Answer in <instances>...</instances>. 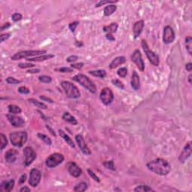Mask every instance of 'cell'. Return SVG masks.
Masks as SVG:
<instances>
[{
  "mask_svg": "<svg viewBox=\"0 0 192 192\" xmlns=\"http://www.w3.org/2000/svg\"><path fill=\"white\" fill-rule=\"evenodd\" d=\"M146 167L148 170L159 176L167 175L171 170L170 163L163 159H156L149 161L146 164Z\"/></svg>",
  "mask_w": 192,
  "mask_h": 192,
  "instance_id": "6da1fadb",
  "label": "cell"
},
{
  "mask_svg": "<svg viewBox=\"0 0 192 192\" xmlns=\"http://www.w3.org/2000/svg\"><path fill=\"white\" fill-rule=\"evenodd\" d=\"M72 80H74L75 82L78 83L84 88H86V90H89L92 93L95 94L97 92V87L95 85V83L86 75L78 74L73 77Z\"/></svg>",
  "mask_w": 192,
  "mask_h": 192,
  "instance_id": "7a4b0ae2",
  "label": "cell"
},
{
  "mask_svg": "<svg viewBox=\"0 0 192 192\" xmlns=\"http://www.w3.org/2000/svg\"><path fill=\"white\" fill-rule=\"evenodd\" d=\"M10 141L15 147H22L27 141L28 135L26 131H15L10 134Z\"/></svg>",
  "mask_w": 192,
  "mask_h": 192,
  "instance_id": "3957f363",
  "label": "cell"
},
{
  "mask_svg": "<svg viewBox=\"0 0 192 192\" xmlns=\"http://www.w3.org/2000/svg\"><path fill=\"white\" fill-rule=\"evenodd\" d=\"M61 86L65 91V93L68 98L72 99L78 98L80 97V92L79 89L74 84L71 83L69 81H62L61 83Z\"/></svg>",
  "mask_w": 192,
  "mask_h": 192,
  "instance_id": "277c9868",
  "label": "cell"
},
{
  "mask_svg": "<svg viewBox=\"0 0 192 192\" xmlns=\"http://www.w3.org/2000/svg\"><path fill=\"white\" fill-rule=\"evenodd\" d=\"M141 46L143 49L144 53H145L146 56L148 58L149 62H151L153 65H155V66H159V62H160L159 56L149 49V46H148L147 43H146V41L145 40H142L141 41Z\"/></svg>",
  "mask_w": 192,
  "mask_h": 192,
  "instance_id": "5b68a950",
  "label": "cell"
},
{
  "mask_svg": "<svg viewBox=\"0 0 192 192\" xmlns=\"http://www.w3.org/2000/svg\"><path fill=\"white\" fill-rule=\"evenodd\" d=\"M64 159H64L62 154L53 153L50 156H48V158H47V159L45 161V164L49 168L56 167H57L63 162Z\"/></svg>",
  "mask_w": 192,
  "mask_h": 192,
  "instance_id": "8992f818",
  "label": "cell"
},
{
  "mask_svg": "<svg viewBox=\"0 0 192 192\" xmlns=\"http://www.w3.org/2000/svg\"><path fill=\"white\" fill-rule=\"evenodd\" d=\"M46 51H20L11 56L12 60H19L23 58H28L30 56H38L46 54Z\"/></svg>",
  "mask_w": 192,
  "mask_h": 192,
  "instance_id": "52a82bcc",
  "label": "cell"
},
{
  "mask_svg": "<svg viewBox=\"0 0 192 192\" xmlns=\"http://www.w3.org/2000/svg\"><path fill=\"white\" fill-rule=\"evenodd\" d=\"M100 99L105 105H109L113 102L114 95L113 91L110 88H104L100 93Z\"/></svg>",
  "mask_w": 192,
  "mask_h": 192,
  "instance_id": "ba28073f",
  "label": "cell"
},
{
  "mask_svg": "<svg viewBox=\"0 0 192 192\" xmlns=\"http://www.w3.org/2000/svg\"><path fill=\"white\" fill-rule=\"evenodd\" d=\"M41 179V173L39 170L33 168L29 172V184L33 188H36L40 183Z\"/></svg>",
  "mask_w": 192,
  "mask_h": 192,
  "instance_id": "9c48e42d",
  "label": "cell"
},
{
  "mask_svg": "<svg viewBox=\"0 0 192 192\" xmlns=\"http://www.w3.org/2000/svg\"><path fill=\"white\" fill-rule=\"evenodd\" d=\"M23 155L25 157L24 164L25 166H29L30 164L33 162L36 159V152L33 149V148L30 146H26L23 149Z\"/></svg>",
  "mask_w": 192,
  "mask_h": 192,
  "instance_id": "30bf717a",
  "label": "cell"
},
{
  "mask_svg": "<svg viewBox=\"0 0 192 192\" xmlns=\"http://www.w3.org/2000/svg\"><path fill=\"white\" fill-rule=\"evenodd\" d=\"M175 40V32L174 29L170 26H166L164 28V35H163V41L164 44H168L174 42Z\"/></svg>",
  "mask_w": 192,
  "mask_h": 192,
  "instance_id": "8fae6325",
  "label": "cell"
},
{
  "mask_svg": "<svg viewBox=\"0 0 192 192\" xmlns=\"http://www.w3.org/2000/svg\"><path fill=\"white\" fill-rule=\"evenodd\" d=\"M131 61L137 65L140 71H143L145 69V64L142 58L141 53L139 50H135L131 55Z\"/></svg>",
  "mask_w": 192,
  "mask_h": 192,
  "instance_id": "7c38bea8",
  "label": "cell"
},
{
  "mask_svg": "<svg viewBox=\"0 0 192 192\" xmlns=\"http://www.w3.org/2000/svg\"><path fill=\"white\" fill-rule=\"evenodd\" d=\"M6 117H7L8 122L11 123V125H12V126H14V128L23 127L25 124L24 120H23L22 117H20V116H16V115H14V114L12 113H10L7 114Z\"/></svg>",
  "mask_w": 192,
  "mask_h": 192,
  "instance_id": "4fadbf2b",
  "label": "cell"
},
{
  "mask_svg": "<svg viewBox=\"0 0 192 192\" xmlns=\"http://www.w3.org/2000/svg\"><path fill=\"white\" fill-rule=\"evenodd\" d=\"M75 140H76L77 144L78 145L80 149L83 154H85V155H91V150H90V148L87 146L86 142H85V140H84L83 137L81 134H77L76 136H75Z\"/></svg>",
  "mask_w": 192,
  "mask_h": 192,
  "instance_id": "5bb4252c",
  "label": "cell"
},
{
  "mask_svg": "<svg viewBox=\"0 0 192 192\" xmlns=\"http://www.w3.org/2000/svg\"><path fill=\"white\" fill-rule=\"evenodd\" d=\"M191 155V142H189L185 144V147L182 149V152L179 155V161L181 164H184L187 159L190 158Z\"/></svg>",
  "mask_w": 192,
  "mask_h": 192,
  "instance_id": "9a60e30c",
  "label": "cell"
},
{
  "mask_svg": "<svg viewBox=\"0 0 192 192\" xmlns=\"http://www.w3.org/2000/svg\"><path fill=\"white\" fill-rule=\"evenodd\" d=\"M68 170L69 174L75 178L79 177L82 174L81 168L74 161H71L68 164Z\"/></svg>",
  "mask_w": 192,
  "mask_h": 192,
  "instance_id": "2e32d148",
  "label": "cell"
},
{
  "mask_svg": "<svg viewBox=\"0 0 192 192\" xmlns=\"http://www.w3.org/2000/svg\"><path fill=\"white\" fill-rule=\"evenodd\" d=\"M144 28V21L143 20H139L137 21L134 24L133 26V34H134V38H137L140 36L142 33L143 30Z\"/></svg>",
  "mask_w": 192,
  "mask_h": 192,
  "instance_id": "e0dca14e",
  "label": "cell"
},
{
  "mask_svg": "<svg viewBox=\"0 0 192 192\" xmlns=\"http://www.w3.org/2000/svg\"><path fill=\"white\" fill-rule=\"evenodd\" d=\"M19 152L14 149H10L5 152V159L8 163H14L16 161Z\"/></svg>",
  "mask_w": 192,
  "mask_h": 192,
  "instance_id": "ac0fdd59",
  "label": "cell"
},
{
  "mask_svg": "<svg viewBox=\"0 0 192 192\" xmlns=\"http://www.w3.org/2000/svg\"><path fill=\"white\" fill-rule=\"evenodd\" d=\"M131 87L134 90H139L140 89V77L137 74L136 71H134L131 76Z\"/></svg>",
  "mask_w": 192,
  "mask_h": 192,
  "instance_id": "d6986e66",
  "label": "cell"
},
{
  "mask_svg": "<svg viewBox=\"0 0 192 192\" xmlns=\"http://www.w3.org/2000/svg\"><path fill=\"white\" fill-rule=\"evenodd\" d=\"M125 61H126V59L124 56H118V57L112 60V62H110V65H109V68L110 69L116 68L118 66L125 63Z\"/></svg>",
  "mask_w": 192,
  "mask_h": 192,
  "instance_id": "ffe728a7",
  "label": "cell"
},
{
  "mask_svg": "<svg viewBox=\"0 0 192 192\" xmlns=\"http://www.w3.org/2000/svg\"><path fill=\"white\" fill-rule=\"evenodd\" d=\"M14 179H11L9 181H5L1 184V191L10 192L13 190L14 186Z\"/></svg>",
  "mask_w": 192,
  "mask_h": 192,
  "instance_id": "44dd1931",
  "label": "cell"
},
{
  "mask_svg": "<svg viewBox=\"0 0 192 192\" xmlns=\"http://www.w3.org/2000/svg\"><path fill=\"white\" fill-rule=\"evenodd\" d=\"M54 57L53 54H44L41 55V56H35L33 58H28L27 60L29 62H41V61H45V60H48L50 59H52Z\"/></svg>",
  "mask_w": 192,
  "mask_h": 192,
  "instance_id": "7402d4cb",
  "label": "cell"
},
{
  "mask_svg": "<svg viewBox=\"0 0 192 192\" xmlns=\"http://www.w3.org/2000/svg\"><path fill=\"white\" fill-rule=\"evenodd\" d=\"M118 24L116 23H110L108 26H105L103 27V30L104 32H106L107 34H112L116 32L118 29Z\"/></svg>",
  "mask_w": 192,
  "mask_h": 192,
  "instance_id": "603a6c76",
  "label": "cell"
},
{
  "mask_svg": "<svg viewBox=\"0 0 192 192\" xmlns=\"http://www.w3.org/2000/svg\"><path fill=\"white\" fill-rule=\"evenodd\" d=\"M59 135L61 136V137L66 142V143L68 146H70L71 148H75V144L74 143L73 140H71V138L66 133H65V131H63L62 130H59Z\"/></svg>",
  "mask_w": 192,
  "mask_h": 192,
  "instance_id": "cb8c5ba5",
  "label": "cell"
},
{
  "mask_svg": "<svg viewBox=\"0 0 192 192\" xmlns=\"http://www.w3.org/2000/svg\"><path fill=\"white\" fill-rule=\"evenodd\" d=\"M62 120H65V122H67L68 123L71 124V125H77V121L71 113L68 112H65L62 116Z\"/></svg>",
  "mask_w": 192,
  "mask_h": 192,
  "instance_id": "d4e9b609",
  "label": "cell"
},
{
  "mask_svg": "<svg viewBox=\"0 0 192 192\" xmlns=\"http://www.w3.org/2000/svg\"><path fill=\"white\" fill-rule=\"evenodd\" d=\"M116 9H117V7L115 5H108L104 9V14L106 17H108V16L112 15L116 11Z\"/></svg>",
  "mask_w": 192,
  "mask_h": 192,
  "instance_id": "484cf974",
  "label": "cell"
},
{
  "mask_svg": "<svg viewBox=\"0 0 192 192\" xmlns=\"http://www.w3.org/2000/svg\"><path fill=\"white\" fill-rule=\"evenodd\" d=\"M90 74L94 77H97L100 78H105L107 75V72L105 70H97V71H90Z\"/></svg>",
  "mask_w": 192,
  "mask_h": 192,
  "instance_id": "4316f807",
  "label": "cell"
},
{
  "mask_svg": "<svg viewBox=\"0 0 192 192\" xmlns=\"http://www.w3.org/2000/svg\"><path fill=\"white\" fill-rule=\"evenodd\" d=\"M29 101L30 103H32V105H36V107H39V108H41V109L46 110V109L47 108V106L45 105L44 103L41 102V101H38V100H36V99L30 98V99H29Z\"/></svg>",
  "mask_w": 192,
  "mask_h": 192,
  "instance_id": "83f0119b",
  "label": "cell"
},
{
  "mask_svg": "<svg viewBox=\"0 0 192 192\" xmlns=\"http://www.w3.org/2000/svg\"><path fill=\"white\" fill-rule=\"evenodd\" d=\"M8 111H9L10 113L12 114H19L21 113V109L20 107L17 106V105H10L8 107Z\"/></svg>",
  "mask_w": 192,
  "mask_h": 192,
  "instance_id": "f1b7e54d",
  "label": "cell"
},
{
  "mask_svg": "<svg viewBox=\"0 0 192 192\" xmlns=\"http://www.w3.org/2000/svg\"><path fill=\"white\" fill-rule=\"evenodd\" d=\"M88 188V185L86 182H80L79 183L78 185H77L74 189V191L77 192H82L86 191Z\"/></svg>",
  "mask_w": 192,
  "mask_h": 192,
  "instance_id": "f546056e",
  "label": "cell"
},
{
  "mask_svg": "<svg viewBox=\"0 0 192 192\" xmlns=\"http://www.w3.org/2000/svg\"><path fill=\"white\" fill-rule=\"evenodd\" d=\"M185 47L189 52V55L192 54V38L191 36H188L185 38Z\"/></svg>",
  "mask_w": 192,
  "mask_h": 192,
  "instance_id": "4dcf8cb0",
  "label": "cell"
},
{
  "mask_svg": "<svg viewBox=\"0 0 192 192\" xmlns=\"http://www.w3.org/2000/svg\"><path fill=\"white\" fill-rule=\"evenodd\" d=\"M134 191H142V192H146V191H154L151 187L148 186V185H139V186L136 187L134 189Z\"/></svg>",
  "mask_w": 192,
  "mask_h": 192,
  "instance_id": "1f68e13d",
  "label": "cell"
},
{
  "mask_svg": "<svg viewBox=\"0 0 192 192\" xmlns=\"http://www.w3.org/2000/svg\"><path fill=\"white\" fill-rule=\"evenodd\" d=\"M38 137L40 140L44 142L47 145L51 146V144H52V140H51V138L47 137V135H45V134H41V133H38Z\"/></svg>",
  "mask_w": 192,
  "mask_h": 192,
  "instance_id": "d6a6232c",
  "label": "cell"
},
{
  "mask_svg": "<svg viewBox=\"0 0 192 192\" xmlns=\"http://www.w3.org/2000/svg\"><path fill=\"white\" fill-rule=\"evenodd\" d=\"M103 165L107 169H109L110 170H116V167H115L113 161H106L103 163Z\"/></svg>",
  "mask_w": 192,
  "mask_h": 192,
  "instance_id": "836d02e7",
  "label": "cell"
},
{
  "mask_svg": "<svg viewBox=\"0 0 192 192\" xmlns=\"http://www.w3.org/2000/svg\"><path fill=\"white\" fill-rule=\"evenodd\" d=\"M0 138H1V150H3L8 145V140L6 136L4 134H0Z\"/></svg>",
  "mask_w": 192,
  "mask_h": 192,
  "instance_id": "e575fe53",
  "label": "cell"
},
{
  "mask_svg": "<svg viewBox=\"0 0 192 192\" xmlns=\"http://www.w3.org/2000/svg\"><path fill=\"white\" fill-rule=\"evenodd\" d=\"M117 74L120 77H125L128 74V70L126 68H120L117 71Z\"/></svg>",
  "mask_w": 192,
  "mask_h": 192,
  "instance_id": "d590c367",
  "label": "cell"
},
{
  "mask_svg": "<svg viewBox=\"0 0 192 192\" xmlns=\"http://www.w3.org/2000/svg\"><path fill=\"white\" fill-rule=\"evenodd\" d=\"M38 80L42 83H49L52 81V78L51 77L47 76V75H42L38 77Z\"/></svg>",
  "mask_w": 192,
  "mask_h": 192,
  "instance_id": "8d00e7d4",
  "label": "cell"
},
{
  "mask_svg": "<svg viewBox=\"0 0 192 192\" xmlns=\"http://www.w3.org/2000/svg\"><path fill=\"white\" fill-rule=\"evenodd\" d=\"M87 172L89 175H90V176H91V177L93 179V180H95V181L97 182H100V179H99V177L92 170H90V169H87Z\"/></svg>",
  "mask_w": 192,
  "mask_h": 192,
  "instance_id": "74e56055",
  "label": "cell"
},
{
  "mask_svg": "<svg viewBox=\"0 0 192 192\" xmlns=\"http://www.w3.org/2000/svg\"><path fill=\"white\" fill-rule=\"evenodd\" d=\"M112 83L113 84L114 86H116V87L120 88L121 90H124V84L122 83V82H121L120 80H117V79H114L112 80Z\"/></svg>",
  "mask_w": 192,
  "mask_h": 192,
  "instance_id": "f35d334b",
  "label": "cell"
},
{
  "mask_svg": "<svg viewBox=\"0 0 192 192\" xmlns=\"http://www.w3.org/2000/svg\"><path fill=\"white\" fill-rule=\"evenodd\" d=\"M56 71L61 73H69V72H72L73 69L71 68H68V67H62L60 68H56Z\"/></svg>",
  "mask_w": 192,
  "mask_h": 192,
  "instance_id": "ab89813d",
  "label": "cell"
},
{
  "mask_svg": "<svg viewBox=\"0 0 192 192\" xmlns=\"http://www.w3.org/2000/svg\"><path fill=\"white\" fill-rule=\"evenodd\" d=\"M6 82L9 84H17V83H20V81L19 80H17V79L14 78V77H9L6 78Z\"/></svg>",
  "mask_w": 192,
  "mask_h": 192,
  "instance_id": "60d3db41",
  "label": "cell"
},
{
  "mask_svg": "<svg viewBox=\"0 0 192 192\" xmlns=\"http://www.w3.org/2000/svg\"><path fill=\"white\" fill-rule=\"evenodd\" d=\"M11 18H12L13 21H14V22H17V21L20 20L21 19L23 18V16L22 14L20 13H14L12 14Z\"/></svg>",
  "mask_w": 192,
  "mask_h": 192,
  "instance_id": "b9f144b4",
  "label": "cell"
},
{
  "mask_svg": "<svg viewBox=\"0 0 192 192\" xmlns=\"http://www.w3.org/2000/svg\"><path fill=\"white\" fill-rule=\"evenodd\" d=\"M116 2H118V1H108V0H107V1H100V2H98L95 5V7H100V6L105 5V4H114L116 3Z\"/></svg>",
  "mask_w": 192,
  "mask_h": 192,
  "instance_id": "7bdbcfd3",
  "label": "cell"
},
{
  "mask_svg": "<svg viewBox=\"0 0 192 192\" xmlns=\"http://www.w3.org/2000/svg\"><path fill=\"white\" fill-rule=\"evenodd\" d=\"M35 66L34 64L32 63H20L18 64V67L20 68H30Z\"/></svg>",
  "mask_w": 192,
  "mask_h": 192,
  "instance_id": "ee69618b",
  "label": "cell"
},
{
  "mask_svg": "<svg viewBox=\"0 0 192 192\" xmlns=\"http://www.w3.org/2000/svg\"><path fill=\"white\" fill-rule=\"evenodd\" d=\"M78 24H79L78 21H74V22L71 23L69 24L68 27H69V29H70V30H71V32H74L75 31V29H76L77 26H78Z\"/></svg>",
  "mask_w": 192,
  "mask_h": 192,
  "instance_id": "f6af8a7d",
  "label": "cell"
},
{
  "mask_svg": "<svg viewBox=\"0 0 192 192\" xmlns=\"http://www.w3.org/2000/svg\"><path fill=\"white\" fill-rule=\"evenodd\" d=\"M78 59V56H76V55H71V56H68L67 59H66V61L69 63H72V62H76L77 60Z\"/></svg>",
  "mask_w": 192,
  "mask_h": 192,
  "instance_id": "bcb514c9",
  "label": "cell"
},
{
  "mask_svg": "<svg viewBox=\"0 0 192 192\" xmlns=\"http://www.w3.org/2000/svg\"><path fill=\"white\" fill-rule=\"evenodd\" d=\"M18 92L21 94H29L30 92V90L26 86H20L18 88Z\"/></svg>",
  "mask_w": 192,
  "mask_h": 192,
  "instance_id": "7dc6e473",
  "label": "cell"
},
{
  "mask_svg": "<svg viewBox=\"0 0 192 192\" xmlns=\"http://www.w3.org/2000/svg\"><path fill=\"white\" fill-rule=\"evenodd\" d=\"M83 67V62H79V63H76V64H71V68H76L78 69V70H80Z\"/></svg>",
  "mask_w": 192,
  "mask_h": 192,
  "instance_id": "c3c4849f",
  "label": "cell"
},
{
  "mask_svg": "<svg viewBox=\"0 0 192 192\" xmlns=\"http://www.w3.org/2000/svg\"><path fill=\"white\" fill-rule=\"evenodd\" d=\"M11 34L10 33H5V34H2L1 36H0V41L1 42H4L5 41H6L7 39H8L10 38Z\"/></svg>",
  "mask_w": 192,
  "mask_h": 192,
  "instance_id": "681fc988",
  "label": "cell"
},
{
  "mask_svg": "<svg viewBox=\"0 0 192 192\" xmlns=\"http://www.w3.org/2000/svg\"><path fill=\"white\" fill-rule=\"evenodd\" d=\"M40 98H41V100H42V101H47V102L51 103V104H53V103L54 102V101H53L52 99L50 98L46 97V96H44V95H41V96H40Z\"/></svg>",
  "mask_w": 192,
  "mask_h": 192,
  "instance_id": "f907efd6",
  "label": "cell"
},
{
  "mask_svg": "<svg viewBox=\"0 0 192 192\" xmlns=\"http://www.w3.org/2000/svg\"><path fill=\"white\" fill-rule=\"evenodd\" d=\"M106 38L107 40H109V41H115V38H114V36H113L112 34H106Z\"/></svg>",
  "mask_w": 192,
  "mask_h": 192,
  "instance_id": "816d5d0a",
  "label": "cell"
},
{
  "mask_svg": "<svg viewBox=\"0 0 192 192\" xmlns=\"http://www.w3.org/2000/svg\"><path fill=\"white\" fill-rule=\"evenodd\" d=\"M26 174H23V175L20 176V178L19 183H20V184H23V183H24L25 181H26Z\"/></svg>",
  "mask_w": 192,
  "mask_h": 192,
  "instance_id": "f5cc1de1",
  "label": "cell"
},
{
  "mask_svg": "<svg viewBox=\"0 0 192 192\" xmlns=\"http://www.w3.org/2000/svg\"><path fill=\"white\" fill-rule=\"evenodd\" d=\"M185 68H186L187 71H189V72H191L192 70V64L191 63V62L187 63L186 65H185Z\"/></svg>",
  "mask_w": 192,
  "mask_h": 192,
  "instance_id": "db71d44e",
  "label": "cell"
},
{
  "mask_svg": "<svg viewBox=\"0 0 192 192\" xmlns=\"http://www.w3.org/2000/svg\"><path fill=\"white\" fill-rule=\"evenodd\" d=\"M27 72L32 73V74H37V73L40 72V69H37V68L29 69V70H28V71H27Z\"/></svg>",
  "mask_w": 192,
  "mask_h": 192,
  "instance_id": "11a10c76",
  "label": "cell"
},
{
  "mask_svg": "<svg viewBox=\"0 0 192 192\" xmlns=\"http://www.w3.org/2000/svg\"><path fill=\"white\" fill-rule=\"evenodd\" d=\"M10 26H11V23H5L3 26H1V31H3V30H5V29H8V27H10Z\"/></svg>",
  "mask_w": 192,
  "mask_h": 192,
  "instance_id": "9f6ffc18",
  "label": "cell"
},
{
  "mask_svg": "<svg viewBox=\"0 0 192 192\" xmlns=\"http://www.w3.org/2000/svg\"><path fill=\"white\" fill-rule=\"evenodd\" d=\"M30 191H31L30 190V189L29 188H28L27 186H23V187H22L20 189V192H26V191L29 192Z\"/></svg>",
  "mask_w": 192,
  "mask_h": 192,
  "instance_id": "6f0895ef",
  "label": "cell"
},
{
  "mask_svg": "<svg viewBox=\"0 0 192 192\" xmlns=\"http://www.w3.org/2000/svg\"><path fill=\"white\" fill-rule=\"evenodd\" d=\"M46 127H47V128L48 129L49 131H50V132H51V134H52V135H53L54 137L56 136V133H55L54 130H53L52 128H51V126H49V125H46Z\"/></svg>",
  "mask_w": 192,
  "mask_h": 192,
  "instance_id": "680465c9",
  "label": "cell"
},
{
  "mask_svg": "<svg viewBox=\"0 0 192 192\" xmlns=\"http://www.w3.org/2000/svg\"><path fill=\"white\" fill-rule=\"evenodd\" d=\"M191 77H192V75L190 74L189 75V83H190V84H191V83H192L191 82Z\"/></svg>",
  "mask_w": 192,
  "mask_h": 192,
  "instance_id": "91938a15",
  "label": "cell"
}]
</instances>
